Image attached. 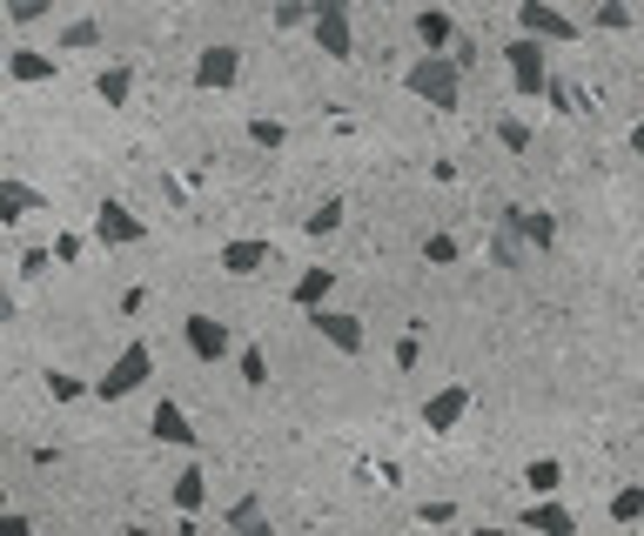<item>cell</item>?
I'll return each mask as SVG.
<instances>
[{
	"label": "cell",
	"instance_id": "cell-1",
	"mask_svg": "<svg viewBox=\"0 0 644 536\" xmlns=\"http://www.w3.org/2000/svg\"><path fill=\"white\" fill-rule=\"evenodd\" d=\"M402 87H410V95L423 101V108H437V115H450L457 101H463V61L457 54H417L410 61V74H402Z\"/></svg>",
	"mask_w": 644,
	"mask_h": 536
},
{
	"label": "cell",
	"instance_id": "cell-2",
	"mask_svg": "<svg viewBox=\"0 0 644 536\" xmlns=\"http://www.w3.org/2000/svg\"><path fill=\"white\" fill-rule=\"evenodd\" d=\"M504 67H511V95H517V101H544V87H550V41L517 34V41L504 47Z\"/></svg>",
	"mask_w": 644,
	"mask_h": 536
},
{
	"label": "cell",
	"instance_id": "cell-3",
	"mask_svg": "<svg viewBox=\"0 0 644 536\" xmlns=\"http://www.w3.org/2000/svg\"><path fill=\"white\" fill-rule=\"evenodd\" d=\"M148 376H154V349L148 342H121L108 376H95V403H128L135 389H148Z\"/></svg>",
	"mask_w": 644,
	"mask_h": 536
},
{
	"label": "cell",
	"instance_id": "cell-4",
	"mask_svg": "<svg viewBox=\"0 0 644 536\" xmlns=\"http://www.w3.org/2000/svg\"><path fill=\"white\" fill-rule=\"evenodd\" d=\"M309 8H315V21H309L315 47L330 54V61H356V28H350V0H309Z\"/></svg>",
	"mask_w": 644,
	"mask_h": 536
},
{
	"label": "cell",
	"instance_id": "cell-5",
	"mask_svg": "<svg viewBox=\"0 0 644 536\" xmlns=\"http://www.w3.org/2000/svg\"><path fill=\"white\" fill-rule=\"evenodd\" d=\"M195 95H228V87L242 81V47H228V41H215V47H202L195 54Z\"/></svg>",
	"mask_w": 644,
	"mask_h": 536
},
{
	"label": "cell",
	"instance_id": "cell-6",
	"mask_svg": "<svg viewBox=\"0 0 644 536\" xmlns=\"http://www.w3.org/2000/svg\"><path fill=\"white\" fill-rule=\"evenodd\" d=\"M95 242H108V248H141V242H148V222H141L128 202L108 195V202L95 208Z\"/></svg>",
	"mask_w": 644,
	"mask_h": 536
},
{
	"label": "cell",
	"instance_id": "cell-7",
	"mask_svg": "<svg viewBox=\"0 0 644 536\" xmlns=\"http://www.w3.org/2000/svg\"><path fill=\"white\" fill-rule=\"evenodd\" d=\"M517 28L537 34V41H550V47H564V41H578V34H584L564 8H550V0H524V8H517Z\"/></svg>",
	"mask_w": 644,
	"mask_h": 536
},
{
	"label": "cell",
	"instance_id": "cell-8",
	"mask_svg": "<svg viewBox=\"0 0 644 536\" xmlns=\"http://www.w3.org/2000/svg\"><path fill=\"white\" fill-rule=\"evenodd\" d=\"M215 268H222V276H262V268H276V242H262V235L222 242L215 248Z\"/></svg>",
	"mask_w": 644,
	"mask_h": 536
},
{
	"label": "cell",
	"instance_id": "cell-9",
	"mask_svg": "<svg viewBox=\"0 0 644 536\" xmlns=\"http://www.w3.org/2000/svg\"><path fill=\"white\" fill-rule=\"evenodd\" d=\"M309 322H315V335L322 342H330L336 355H363V315H350V309H330V302H322V309H309Z\"/></svg>",
	"mask_w": 644,
	"mask_h": 536
},
{
	"label": "cell",
	"instance_id": "cell-10",
	"mask_svg": "<svg viewBox=\"0 0 644 536\" xmlns=\"http://www.w3.org/2000/svg\"><path fill=\"white\" fill-rule=\"evenodd\" d=\"M148 436H154V442H169V450H195V422H189V409H182L175 396H161V403H154Z\"/></svg>",
	"mask_w": 644,
	"mask_h": 536
},
{
	"label": "cell",
	"instance_id": "cell-11",
	"mask_svg": "<svg viewBox=\"0 0 644 536\" xmlns=\"http://www.w3.org/2000/svg\"><path fill=\"white\" fill-rule=\"evenodd\" d=\"M182 342H189L195 363H222V355L235 349V342H228V322H215V315H189V322H182Z\"/></svg>",
	"mask_w": 644,
	"mask_h": 536
},
{
	"label": "cell",
	"instance_id": "cell-12",
	"mask_svg": "<svg viewBox=\"0 0 644 536\" xmlns=\"http://www.w3.org/2000/svg\"><path fill=\"white\" fill-rule=\"evenodd\" d=\"M463 416H470V389H463V383H443V389L423 403V429H430V436H450Z\"/></svg>",
	"mask_w": 644,
	"mask_h": 536
},
{
	"label": "cell",
	"instance_id": "cell-13",
	"mask_svg": "<svg viewBox=\"0 0 644 536\" xmlns=\"http://www.w3.org/2000/svg\"><path fill=\"white\" fill-rule=\"evenodd\" d=\"M8 74H14L21 87L54 81V74H61V47H14V54H8Z\"/></svg>",
	"mask_w": 644,
	"mask_h": 536
},
{
	"label": "cell",
	"instance_id": "cell-14",
	"mask_svg": "<svg viewBox=\"0 0 644 536\" xmlns=\"http://www.w3.org/2000/svg\"><path fill=\"white\" fill-rule=\"evenodd\" d=\"M504 222H511V228H517V235H524V242H530L537 255H544V248H557V215H544V208H524V202H511V208H504Z\"/></svg>",
	"mask_w": 644,
	"mask_h": 536
},
{
	"label": "cell",
	"instance_id": "cell-15",
	"mask_svg": "<svg viewBox=\"0 0 644 536\" xmlns=\"http://www.w3.org/2000/svg\"><path fill=\"white\" fill-rule=\"evenodd\" d=\"M524 529H544V536H578V516L564 510V503H550V496H530V510L517 516Z\"/></svg>",
	"mask_w": 644,
	"mask_h": 536
},
{
	"label": "cell",
	"instance_id": "cell-16",
	"mask_svg": "<svg viewBox=\"0 0 644 536\" xmlns=\"http://www.w3.org/2000/svg\"><path fill=\"white\" fill-rule=\"evenodd\" d=\"M330 289H336V268H302V276L289 282V302L296 309H322V302H330Z\"/></svg>",
	"mask_w": 644,
	"mask_h": 536
},
{
	"label": "cell",
	"instance_id": "cell-17",
	"mask_svg": "<svg viewBox=\"0 0 644 536\" xmlns=\"http://www.w3.org/2000/svg\"><path fill=\"white\" fill-rule=\"evenodd\" d=\"M95 95H101L108 108H128V101H135V67H128V61L101 67V74H95Z\"/></svg>",
	"mask_w": 644,
	"mask_h": 536
},
{
	"label": "cell",
	"instance_id": "cell-18",
	"mask_svg": "<svg viewBox=\"0 0 644 536\" xmlns=\"http://www.w3.org/2000/svg\"><path fill=\"white\" fill-rule=\"evenodd\" d=\"M417 41H423L430 54H450V47H457V21H450L443 8H423V14H417Z\"/></svg>",
	"mask_w": 644,
	"mask_h": 536
},
{
	"label": "cell",
	"instance_id": "cell-19",
	"mask_svg": "<svg viewBox=\"0 0 644 536\" xmlns=\"http://www.w3.org/2000/svg\"><path fill=\"white\" fill-rule=\"evenodd\" d=\"M169 496H175V510H182V516H202V503H208V470H202V463H189V470L175 476V490H169Z\"/></svg>",
	"mask_w": 644,
	"mask_h": 536
},
{
	"label": "cell",
	"instance_id": "cell-20",
	"mask_svg": "<svg viewBox=\"0 0 644 536\" xmlns=\"http://www.w3.org/2000/svg\"><path fill=\"white\" fill-rule=\"evenodd\" d=\"M34 208H47L21 174H8V182H0V222H21V215H34Z\"/></svg>",
	"mask_w": 644,
	"mask_h": 536
},
{
	"label": "cell",
	"instance_id": "cell-21",
	"mask_svg": "<svg viewBox=\"0 0 644 536\" xmlns=\"http://www.w3.org/2000/svg\"><path fill=\"white\" fill-rule=\"evenodd\" d=\"M343 215H350V202H343V195H330L322 208H309V215H302V228H309L315 242H330V235L343 228Z\"/></svg>",
	"mask_w": 644,
	"mask_h": 536
},
{
	"label": "cell",
	"instance_id": "cell-22",
	"mask_svg": "<svg viewBox=\"0 0 644 536\" xmlns=\"http://www.w3.org/2000/svg\"><path fill=\"white\" fill-rule=\"evenodd\" d=\"M524 483H530V496H557L564 490V463L557 457H530L524 463Z\"/></svg>",
	"mask_w": 644,
	"mask_h": 536
},
{
	"label": "cell",
	"instance_id": "cell-23",
	"mask_svg": "<svg viewBox=\"0 0 644 536\" xmlns=\"http://www.w3.org/2000/svg\"><path fill=\"white\" fill-rule=\"evenodd\" d=\"M54 47H61V54H88V47H101V21H67Z\"/></svg>",
	"mask_w": 644,
	"mask_h": 536
},
{
	"label": "cell",
	"instance_id": "cell-24",
	"mask_svg": "<svg viewBox=\"0 0 644 536\" xmlns=\"http://www.w3.org/2000/svg\"><path fill=\"white\" fill-rule=\"evenodd\" d=\"M611 523H644V483L611 490Z\"/></svg>",
	"mask_w": 644,
	"mask_h": 536
},
{
	"label": "cell",
	"instance_id": "cell-25",
	"mask_svg": "<svg viewBox=\"0 0 644 536\" xmlns=\"http://www.w3.org/2000/svg\"><path fill=\"white\" fill-rule=\"evenodd\" d=\"M524 248H530V242H524V235L504 222V235L491 242V261H497V268H524Z\"/></svg>",
	"mask_w": 644,
	"mask_h": 536
},
{
	"label": "cell",
	"instance_id": "cell-26",
	"mask_svg": "<svg viewBox=\"0 0 644 536\" xmlns=\"http://www.w3.org/2000/svg\"><path fill=\"white\" fill-rule=\"evenodd\" d=\"M235 369H242V383H249V389H269V355H262L256 342L235 355Z\"/></svg>",
	"mask_w": 644,
	"mask_h": 536
},
{
	"label": "cell",
	"instance_id": "cell-27",
	"mask_svg": "<svg viewBox=\"0 0 644 536\" xmlns=\"http://www.w3.org/2000/svg\"><path fill=\"white\" fill-rule=\"evenodd\" d=\"M637 14L624 8V0H598V8H591V28H604V34H624Z\"/></svg>",
	"mask_w": 644,
	"mask_h": 536
},
{
	"label": "cell",
	"instance_id": "cell-28",
	"mask_svg": "<svg viewBox=\"0 0 644 536\" xmlns=\"http://www.w3.org/2000/svg\"><path fill=\"white\" fill-rule=\"evenodd\" d=\"M228 529H262L269 516H262V496H242V503H228V516H222Z\"/></svg>",
	"mask_w": 644,
	"mask_h": 536
},
{
	"label": "cell",
	"instance_id": "cell-29",
	"mask_svg": "<svg viewBox=\"0 0 644 536\" xmlns=\"http://www.w3.org/2000/svg\"><path fill=\"white\" fill-rule=\"evenodd\" d=\"M249 141H256V148H269V154H276V148H282V141H289V128H282V121H276V115H256V121H249Z\"/></svg>",
	"mask_w": 644,
	"mask_h": 536
},
{
	"label": "cell",
	"instance_id": "cell-30",
	"mask_svg": "<svg viewBox=\"0 0 644 536\" xmlns=\"http://www.w3.org/2000/svg\"><path fill=\"white\" fill-rule=\"evenodd\" d=\"M47 396H54V403H80V396H95V383H80V376H61V369H54V376H47Z\"/></svg>",
	"mask_w": 644,
	"mask_h": 536
},
{
	"label": "cell",
	"instance_id": "cell-31",
	"mask_svg": "<svg viewBox=\"0 0 644 536\" xmlns=\"http://www.w3.org/2000/svg\"><path fill=\"white\" fill-rule=\"evenodd\" d=\"M457 255H463L457 235H430V242H423V261H430V268H457Z\"/></svg>",
	"mask_w": 644,
	"mask_h": 536
},
{
	"label": "cell",
	"instance_id": "cell-32",
	"mask_svg": "<svg viewBox=\"0 0 644 536\" xmlns=\"http://www.w3.org/2000/svg\"><path fill=\"white\" fill-rule=\"evenodd\" d=\"M497 141H504L511 154H524V148H530V121H517V115H504V121H497Z\"/></svg>",
	"mask_w": 644,
	"mask_h": 536
},
{
	"label": "cell",
	"instance_id": "cell-33",
	"mask_svg": "<svg viewBox=\"0 0 644 536\" xmlns=\"http://www.w3.org/2000/svg\"><path fill=\"white\" fill-rule=\"evenodd\" d=\"M309 21H315L309 0H282V8H276V28H309Z\"/></svg>",
	"mask_w": 644,
	"mask_h": 536
},
{
	"label": "cell",
	"instance_id": "cell-34",
	"mask_svg": "<svg viewBox=\"0 0 644 536\" xmlns=\"http://www.w3.org/2000/svg\"><path fill=\"white\" fill-rule=\"evenodd\" d=\"M544 101H550L557 115H578V87H564V81H550V87H544Z\"/></svg>",
	"mask_w": 644,
	"mask_h": 536
},
{
	"label": "cell",
	"instance_id": "cell-35",
	"mask_svg": "<svg viewBox=\"0 0 644 536\" xmlns=\"http://www.w3.org/2000/svg\"><path fill=\"white\" fill-rule=\"evenodd\" d=\"M8 14H14V28H34L47 14V0H8Z\"/></svg>",
	"mask_w": 644,
	"mask_h": 536
},
{
	"label": "cell",
	"instance_id": "cell-36",
	"mask_svg": "<svg viewBox=\"0 0 644 536\" xmlns=\"http://www.w3.org/2000/svg\"><path fill=\"white\" fill-rule=\"evenodd\" d=\"M417 523H423V529H430V523L443 529V523H457V503H423V510H417Z\"/></svg>",
	"mask_w": 644,
	"mask_h": 536
},
{
	"label": "cell",
	"instance_id": "cell-37",
	"mask_svg": "<svg viewBox=\"0 0 644 536\" xmlns=\"http://www.w3.org/2000/svg\"><path fill=\"white\" fill-rule=\"evenodd\" d=\"M0 536H34V523L21 510H0Z\"/></svg>",
	"mask_w": 644,
	"mask_h": 536
},
{
	"label": "cell",
	"instance_id": "cell-38",
	"mask_svg": "<svg viewBox=\"0 0 644 536\" xmlns=\"http://www.w3.org/2000/svg\"><path fill=\"white\" fill-rule=\"evenodd\" d=\"M47 261H54L47 248H28V255H21V276H47Z\"/></svg>",
	"mask_w": 644,
	"mask_h": 536
},
{
	"label": "cell",
	"instance_id": "cell-39",
	"mask_svg": "<svg viewBox=\"0 0 644 536\" xmlns=\"http://www.w3.org/2000/svg\"><path fill=\"white\" fill-rule=\"evenodd\" d=\"M450 54H457V61H463V74H470V67H476V41H470V34H457V47H450Z\"/></svg>",
	"mask_w": 644,
	"mask_h": 536
},
{
	"label": "cell",
	"instance_id": "cell-40",
	"mask_svg": "<svg viewBox=\"0 0 644 536\" xmlns=\"http://www.w3.org/2000/svg\"><path fill=\"white\" fill-rule=\"evenodd\" d=\"M54 261H80V235H61L54 242Z\"/></svg>",
	"mask_w": 644,
	"mask_h": 536
},
{
	"label": "cell",
	"instance_id": "cell-41",
	"mask_svg": "<svg viewBox=\"0 0 644 536\" xmlns=\"http://www.w3.org/2000/svg\"><path fill=\"white\" fill-rule=\"evenodd\" d=\"M631 154L644 161V115H637V128H631Z\"/></svg>",
	"mask_w": 644,
	"mask_h": 536
}]
</instances>
